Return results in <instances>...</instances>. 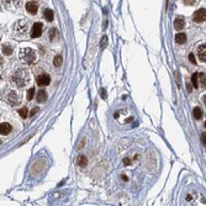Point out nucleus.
I'll list each match as a JSON object with an SVG mask.
<instances>
[{"label": "nucleus", "instance_id": "obj_1", "mask_svg": "<svg viewBox=\"0 0 206 206\" xmlns=\"http://www.w3.org/2000/svg\"><path fill=\"white\" fill-rule=\"evenodd\" d=\"M11 80L14 84H16L19 88H24L29 81H30V73L27 69L20 68L16 72H14L11 75Z\"/></svg>", "mask_w": 206, "mask_h": 206}, {"label": "nucleus", "instance_id": "obj_2", "mask_svg": "<svg viewBox=\"0 0 206 206\" xmlns=\"http://www.w3.org/2000/svg\"><path fill=\"white\" fill-rule=\"evenodd\" d=\"M13 32L16 38H24L25 36H27L29 32V21L27 20H19L14 25Z\"/></svg>", "mask_w": 206, "mask_h": 206}, {"label": "nucleus", "instance_id": "obj_3", "mask_svg": "<svg viewBox=\"0 0 206 206\" xmlns=\"http://www.w3.org/2000/svg\"><path fill=\"white\" fill-rule=\"evenodd\" d=\"M20 56H21V59L24 62H26L27 64H32L35 63L36 61H37V54H36V52L33 49L31 48H24L21 49V53H20Z\"/></svg>", "mask_w": 206, "mask_h": 206}, {"label": "nucleus", "instance_id": "obj_4", "mask_svg": "<svg viewBox=\"0 0 206 206\" xmlns=\"http://www.w3.org/2000/svg\"><path fill=\"white\" fill-rule=\"evenodd\" d=\"M3 5L5 9L10 10V11H14V10H17L21 5V0H1Z\"/></svg>", "mask_w": 206, "mask_h": 206}, {"label": "nucleus", "instance_id": "obj_5", "mask_svg": "<svg viewBox=\"0 0 206 206\" xmlns=\"http://www.w3.org/2000/svg\"><path fill=\"white\" fill-rule=\"evenodd\" d=\"M42 24L41 22H36L33 24V26H32V30H31V37L32 38H38L41 37V35H42Z\"/></svg>", "mask_w": 206, "mask_h": 206}, {"label": "nucleus", "instance_id": "obj_6", "mask_svg": "<svg viewBox=\"0 0 206 206\" xmlns=\"http://www.w3.org/2000/svg\"><path fill=\"white\" fill-rule=\"evenodd\" d=\"M36 81H37V84L40 86H47L51 83V77L48 74H40L37 77V79H36Z\"/></svg>", "mask_w": 206, "mask_h": 206}, {"label": "nucleus", "instance_id": "obj_7", "mask_svg": "<svg viewBox=\"0 0 206 206\" xmlns=\"http://www.w3.org/2000/svg\"><path fill=\"white\" fill-rule=\"evenodd\" d=\"M193 20L195 22H198V24L204 22L205 21V9L196 10V11L194 13V15H193Z\"/></svg>", "mask_w": 206, "mask_h": 206}, {"label": "nucleus", "instance_id": "obj_8", "mask_svg": "<svg viewBox=\"0 0 206 206\" xmlns=\"http://www.w3.org/2000/svg\"><path fill=\"white\" fill-rule=\"evenodd\" d=\"M26 10L31 15L37 14V11H38V4L36 3V1H29L26 4Z\"/></svg>", "mask_w": 206, "mask_h": 206}, {"label": "nucleus", "instance_id": "obj_9", "mask_svg": "<svg viewBox=\"0 0 206 206\" xmlns=\"http://www.w3.org/2000/svg\"><path fill=\"white\" fill-rule=\"evenodd\" d=\"M185 26V19L182 17V16H179L177 17L175 20H174V27H175V30L180 31V30H183Z\"/></svg>", "mask_w": 206, "mask_h": 206}, {"label": "nucleus", "instance_id": "obj_10", "mask_svg": "<svg viewBox=\"0 0 206 206\" xmlns=\"http://www.w3.org/2000/svg\"><path fill=\"white\" fill-rule=\"evenodd\" d=\"M11 130H13L11 125H9V123H1V125H0V135L6 136L11 132Z\"/></svg>", "mask_w": 206, "mask_h": 206}, {"label": "nucleus", "instance_id": "obj_11", "mask_svg": "<svg viewBox=\"0 0 206 206\" xmlns=\"http://www.w3.org/2000/svg\"><path fill=\"white\" fill-rule=\"evenodd\" d=\"M198 56H199V59L201 61V62H205V61H206V46H205V45H201V46L199 47Z\"/></svg>", "mask_w": 206, "mask_h": 206}, {"label": "nucleus", "instance_id": "obj_12", "mask_svg": "<svg viewBox=\"0 0 206 206\" xmlns=\"http://www.w3.org/2000/svg\"><path fill=\"white\" fill-rule=\"evenodd\" d=\"M77 163H78V166L80 168H85L86 163H88V159H86V157L84 156V154H80V156L77 158Z\"/></svg>", "mask_w": 206, "mask_h": 206}, {"label": "nucleus", "instance_id": "obj_13", "mask_svg": "<svg viewBox=\"0 0 206 206\" xmlns=\"http://www.w3.org/2000/svg\"><path fill=\"white\" fill-rule=\"evenodd\" d=\"M43 17L47 20V21H53L54 14H53V11H52L51 9H45V11H43Z\"/></svg>", "mask_w": 206, "mask_h": 206}, {"label": "nucleus", "instance_id": "obj_14", "mask_svg": "<svg viewBox=\"0 0 206 206\" xmlns=\"http://www.w3.org/2000/svg\"><path fill=\"white\" fill-rule=\"evenodd\" d=\"M36 100H37L38 102H43L47 100V93H46L45 90H40L37 93V95H36Z\"/></svg>", "mask_w": 206, "mask_h": 206}, {"label": "nucleus", "instance_id": "obj_15", "mask_svg": "<svg viewBox=\"0 0 206 206\" xmlns=\"http://www.w3.org/2000/svg\"><path fill=\"white\" fill-rule=\"evenodd\" d=\"M185 41H187V35L185 33H178L175 35V42L182 45V43H185Z\"/></svg>", "mask_w": 206, "mask_h": 206}, {"label": "nucleus", "instance_id": "obj_16", "mask_svg": "<svg viewBox=\"0 0 206 206\" xmlns=\"http://www.w3.org/2000/svg\"><path fill=\"white\" fill-rule=\"evenodd\" d=\"M3 53H4V56H11L13 54V46L11 45H4L3 46Z\"/></svg>", "mask_w": 206, "mask_h": 206}, {"label": "nucleus", "instance_id": "obj_17", "mask_svg": "<svg viewBox=\"0 0 206 206\" xmlns=\"http://www.w3.org/2000/svg\"><path fill=\"white\" fill-rule=\"evenodd\" d=\"M62 63H63V57H62L61 54L56 56L54 59H53V64H54L56 67H61V65H62Z\"/></svg>", "mask_w": 206, "mask_h": 206}, {"label": "nucleus", "instance_id": "obj_18", "mask_svg": "<svg viewBox=\"0 0 206 206\" xmlns=\"http://www.w3.org/2000/svg\"><path fill=\"white\" fill-rule=\"evenodd\" d=\"M193 115H194V117L195 118H201L203 117V111H201V109L200 107H195V109L193 110Z\"/></svg>", "mask_w": 206, "mask_h": 206}, {"label": "nucleus", "instance_id": "obj_19", "mask_svg": "<svg viewBox=\"0 0 206 206\" xmlns=\"http://www.w3.org/2000/svg\"><path fill=\"white\" fill-rule=\"evenodd\" d=\"M191 81H193L194 88H199V77H198V73L193 74V77H191Z\"/></svg>", "mask_w": 206, "mask_h": 206}, {"label": "nucleus", "instance_id": "obj_20", "mask_svg": "<svg viewBox=\"0 0 206 206\" xmlns=\"http://www.w3.org/2000/svg\"><path fill=\"white\" fill-rule=\"evenodd\" d=\"M57 35H58V32H57V30H56V29H51L49 30V40L51 41H53L56 37H57Z\"/></svg>", "mask_w": 206, "mask_h": 206}, {"label": "nucleus", "instance_id": "obj_21", "mask_svg": "<svg viewBox=\"0 0 206 206\" xmlns=\"http://www.w3.org/2000/svg\"><path fill=\"white\" fill-rule=\"evenodd\" d=\"M19 115L21 116L22 118H26V116H27V109H26V107H22V109H20V110H19Z\"/></svg>", "mask_w": 206, "mask_h": 206}, {"label": "nucleus", "instance_id": "obj_22", "mask_svg": "<svg viewBox=\"0 0 206 206\" xmlns=\"http://www.w3.org/2000/svg\"><path fill=\"white\" fill-rule=\"evenodd\" d=\"M106 45H107V36H102V38H101V42H100V46H101V48L104 49L106 47Z\"/></svg>", "mask_w": 206, "mask_h": 206}, {"label": "nucleus", "instance_id": "obj_23", "mask_svg": "<svg viewBox=\"0 0 206 206\" xmlns=\"http://www.w3.org/2000/svg\"><path fill=\"white\" fill-rule=\"evenodd\" d=\"M33 95H35V88H30V90L27 91V99L29 100H32L33 99Z\"/></svg>", "mask_w": 206, "mask_h": 206}, {"label": "nucleus", "instance_id": "obj_24", "mask_svg": "<svg viewBox=\"0 0 206 206\" xmlns=\"http://www.w3.org/2000/svg\"><path fill=\"white\" fill-rule=\"evenodd\" d=\"M189 61H190V63L196 64V59H195V56H194V53H190V54H189Z\"/></svg>", "mask_w": 206, "mask_h": 206}, {"label": "nucleus", "instance_id": "obj_25", "mask_svg": "<svg viewBox=\"0 0 206 206\" xmlns=\"http://www.w3.org/2000/svg\"><path fill=\"white\" fill-rule=\"evenodd\" d=\"M198 77L200 78V81H201V85H204V86H205V74H204V73H201V74H198Z\"/></svg>", "mask_w": 206, "mask_h": 206}, {"label": "nucleus", "instance_id": "obj_26", "mask_svg": "<svg viewBox=\"0 0 206 206\" xmlns=\"http://www.w3.org/2000/svg\"><path fill=\"white\" fill-rule=\"evenodd\" d=\"M183 1H184L185 5H194L195 0H183Z\"/></svg>", "mask_w": 206, "mask_h": 206}, {"label": "nucleus", "instance_id": "obj_27", "mask_svg": "<svg viewBox=\"0 0 206 206\" xmlns=\"http://www.w3.org/2000/svg\"><path fill=\"white\" fill-rule=\"evenodd\" d=\"M201 141L204 143V146H206V133H203V136H201Z\"/></svg>", "mask_w": 206, "mask_h": 206}, {"label": "nucleus", "instance_id": "obj_28", "mask_svg": "<svg viewBox=\"0 0 206 206\" xmlns=\"http://www.w3.org/2000/svg\"><path fill=\"white\" fill-rule=\"evenodd\" d=\"M37 111H38V107H33L32 111H31V116H33V115H35Z\"/></svg>", "mask_w": 206, "mask_h": 206}, {"label": "nucleus", "instance_id": "obj_29", "mask_svg": "<svg viewBox=\"0 0 206 206\" xmlns=\"http://www.w3.org/2000/svg\"><path fill=\"white\" fill-rule=\"evenodd\" d=\"M123 164H125V166H130V159L125 158V159H123Z\"/></svg>", "mask_w": 206, "mask_h": 206}, {"label": "nucleus", "instance_id": "obj_30", "mask_svg": "<svg viewBox=\"0 0 206 206\" xmlns=\"http://www.w3.org/2000/svg\"><path fill=\"white\" fill-rule=\"evenodd\" d=\"M102 97H104V99H106V97H107V95H106V91L105 90H102V95H101Z\"/></svg>", "mask_w": 206, "mask_h": 206}, {"label": "nucleus", "instance_id": "obj_31", "mask_svg": "<svg viewBox=\"0 0 206 206\" xmlns=\"http://www.w3.org/2000/svg\"><path fill=\"white\" fill-rule=\"evenodd\" d=\"M188 86H187V88H188V91H191V84H187Z\"/></svg>", "mask_w": 206, "mask_h": 206}, {"label": "nucleus", "instance_id": "obj_32", "mask_svg": "<svg viewBox=\"0 0 206 206\" xmlns=\"http://www.w3.org/2000/svg\"><path fill=\"white\" fill-rule=\"evenodd\" d=\"M122 179H123V180H128V179H127V177H126V175H122Z\"/></svg>", "mask_w": 206, "mask_h": 206}]
</instances>
